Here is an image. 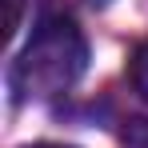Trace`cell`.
<instances>
[{
  "label": "cell",
  "instance_id": "3",
  "mask_svg": "<svg viewBox=\"0 0 148 148\" xmlns=\"http://www.w3.org/2000/svg\"><path fill=\"white\" fill-rule=\"evenodd\" d=\"M4 8H8V12H4V36L12 40V36H16V28H20V12H24V0H4Z\"/></svg>",
  "mask_w": 148,
  "mask_h": 148
},
{
  "label": "cell",
  "instance_id": "2",
  "mask_svg": "<svg viewBox=\"0 0 148 148\" xmlns=\"http://www.w3.org/2000/svg\"><path fill=\"white\" fill-rule=\"evenodd\" d=\"M128 76H132V88L148 100V40L132 52V64H128Z\"/></svg>",
  "mask_w": 148,
  "mask_h": 148
},
{
  "label": "cell",
  "instance_id": "4",
  "mask_svg": "<svg viewBox=\"0 0 148 148\" xmlns=\"http://www.w3.org/2000/svg\"><path fill=\"white\" fill-rule=\"evenodd\" d=\"M128 140L136 148H148V120H136L132 124V132H128Z\"/></svg>",
  "mask_w": 148,
  "mask_h": 148
},
{
  "label": "cell",
  "instance_id": "5",
  "mask_svg": "<svg viewBox=\"0 0 148 148\" xmlns=\"http://www.w3.org/2000/svg\"><path fill=\"white\" fill-rule=\"evenodd\" d=\"M28 148H68V144H28Z\"/></svg>",
  "mask_w": 148,
  "mask_h": 148
},
{
  "label": "cell",
  "instance_id": "1",
  "mask_svg": "<svg viewBox=\"0 0 148 148\" xmlns=\"http://www.w3.org/2000/svg\"><path fill=\"white\" fill-rule=\"evenodd\" d=\"M84 64H88L84 32L76 28L72 16L52 12L36 24L28 48L12 64V92L16 96H60L80 80Z\"/></svg>",
  "mask_w": 148,
  "mask_h": 148
}]
</instances>
